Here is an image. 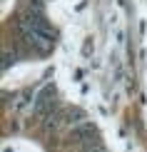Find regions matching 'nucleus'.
<instances>
[{
    "instance_id": "20e7f679",
    "label": "nucleus",
    "mask_w": 147,
    "mask_h": 152,
    "mask_svg": "<svg viewBox=\"0 0 147 152\" xmlns=\"http://www.w3.org/2000/svg\"><path fill=\"white\" fill-rule=\"evenodd\" d=\"M10 62H15V53H10V50H5L3 53V70H8Z\"/></svg>"
},
{
    "instance_id": "f03ea898",
    "label": "nucleus",
    "mask_w": 147,
    "mask_h": 152,
    "mask_svg": "<svg viewBox=\"0 0 147 152\" xmlns=\"http://www.w3.org/2000/svg\"><path fill=\"white\" fill-rule=\"evenodd\" d=\"M75 137H78V142H85V145H90V142H95V127L92 125H80V127H75V132H72Z\"/></svg>"
},
{
    "instance_id": "7ed1b4c3",
    "label": "nucleus",
    "mask_w": 147,
    "mask_h": 152,
    "mask_svg": "<svg viewBox=\"0 0 147 152\" xmlns=\"http://www.w3.org/2000/svg\"><path fill=\"white\" fill-rule=\"evenodd\" d=\"M30 12H37V15H45V5H42V0H30L28 3Z\"/></svg>"
},
{
    "instance_id": "f257e3e1",
    "label": "nucleus",
    "mask_w": 147,
    "mask_h": 152,
    "mask_svg": "<svg viewBox=\"0 0 147 152\" xmlns=\"http://www.w3.org/2000/svg\"><path fill=\"white\" fill-rule=\"evenodd\" d=\"M53 110H55V87L48 85V87L40 90V95H37V100H35V112L42 115V117H50Z\"/></svg>"
}]
</instances>
